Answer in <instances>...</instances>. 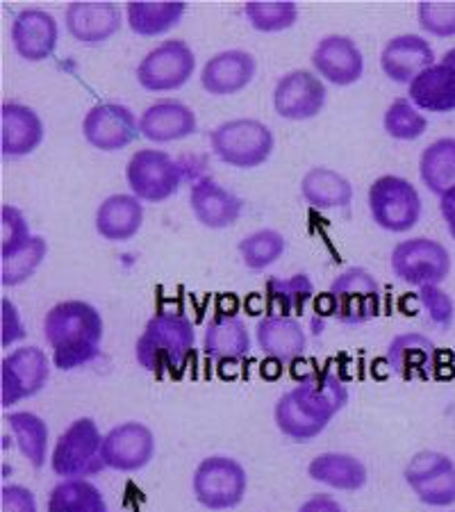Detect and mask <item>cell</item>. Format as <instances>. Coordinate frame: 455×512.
Segmentation results:
<instances>
[{"instance_id": "8d00e7d4", "label": "cell", "mask_w": 455, "mask_h": 512, "mask_svg": "<svg viewBox=\"0 0 455 512\" xmlns=\"http://www.w3.org/2000/svg\"><path fill=\"white\" fill-rule=\"evenodd\" d=\"M244 16L258 32H283L299 21V5L294 0H251Z\"/></svg>"}, {"instance_id": "ba28073f", "label": "cell", "mask_w": 455, "mask_h": 512, "mask_svg": "<svg viewBox=\"0 0 455 512\" xmlns=\"http://www.w3.org/2000/svg\"><path fill=\"white\" fill-rule=\"evenodd\" d=\"M328 315L344 326H360L380 312V285L369 269L349 267L335 276L326 292Z\"/></svg>"}, {"instance_id": "7dc6e473", "label": "cell", "mask_w": 455, "mask_h": 512, "mask_svg": "<svg viewBox=\"0 0 455 512\" xmlns=\"http://www.w3.org/2000/svg\"><path fill=\"white\" fill-rule=\"evenodd\" d=\"M440 214L446 221V228H449L451 237L455 239V187L449 189L444 196H440Z\"/></svg>"}, {"instance_id": "9a60e30c", "label": "cell", "mask_w": 455, "mask_h": 512, "mask_svg": "<svg viewBox=\"0 0 455 512\" xmlns=\"http://www.w3.org/2000/svg\"><path fill=\"white\" fill-rule=\"evenodd\" d=\"M155 435L142 421H123L112 426L103 440L105 467L121 474L142 472L155 458Z\"/></svg>"}, {"instance_id": "c3c4849f", "label": "cell", "mask_w": 455, "mask_h": 512, "mask_svg": "<svg viewBox=\"0 0 455 512\" xmlns=\"http://www.w3.org/2000/svg\"><path fill=\"white\" fill-rule=\"evenodd\" d=\"M440 62H444V64H451V66H455V46L453 48H449V51L444 53V57Z\"/></svg>"}, {"instance_id": "d6a6232c", "label": "cell", "mask_w": 455, "mask_h": 512, "mask_svg": "<svg viewBox=\"0 0 455 512\" xmlns=\"http://www.w3.org/2000/svg\"><path fill=\"white\" fill-rule=\"evenodd\" d=\"M419 176L435 196H444L455 187V137H440L424 148L419 158Z\"/></svg>"}, {"instance_id": "f35d334b", "label": "cell", "mask_w": 455, "mask_h": 512, "mask_svg": "<svg viewBox=\"0 0 455 512\" xmlns=\"http://www.w3.org/2000/svg\"><path fill=\"white\" fill-rule=\"evenodd\" d=\"M415 497L428 508H451L455 506V462L446 458L435 472L410 485Z\"/></svg>"}, {"instance_id": "603a6c76", "label": "cell", "mask_w": 455, "mask_h": 512, "mask_svg": "<svg viewBox=\"0 0 455 512\" xmlns=\"http://www.w3.org/2000/svg\"><path fill=\"white\" fill-rule=\"evenodd\" d=\"M196 128V112L176 98H160L148 105L139 117V130L153 144L180 142V139L192 137Z\"/></svg>"}, {"instance_id": "ffe728a7", "label": "cell", "mask_w": 455, "mask_h": 512, "mask_svg": "<svg viewBox=\"0 0 455 512\" xmlns=\"http://www.w3.org/2000/svg\"><path fill=\"white\" fill-rule=\"evenodd\" d=\"M258 62L242 48H228L212 55L201 69V85L210 96H235L251 85Z\"/></svg>"}, {"instance_id": "8fae6325", "label": "cell", "mask_w": 455, "mask_h": 512, "mask_svg": "<svg viewBox=\"0 0 455 512\" xmlns=\"http://www.w3.org/2000/svg\"><path fill=\"white\" fill-rule=\"evenodd\" d=\"M196 71V55L185 39H164L137 64V82L146 92L164 94L185 87Z\"/></svg>"}, {"instance_id": "44dd1931", "label": "cell", "mask_w": 455, "mask_h": 512, "mask_svg": "<svg viewBox=\"0 0 455 512\" xmlns=\"http://www.w3.org/2000/svg\"><path fill=\"white\" fill-rule=\"evenodd\" d=\"M46 137L44 121L30 105H0V153L5 158H26L35 153Z\"/></svg>"}, {"instance_id": "60d3db41", "label": "cell", "mask_w": 455, "mask_h": 512, "mask_svg": "<svg viewBox=\"0 0 455 512\" xmlns=\"http://www.w3.org/2000/svg\"><path fill=\"white\" fill-rule=\"evenodd\" d=\"M32 237L35 235L30 233L26 214L16 205L5 203L0 208V260L12 258V255L26 249Z\"/></svg>"}, {"instance_id": "6da1fadb", "label": "cell", "mask_w": 455, "mask_h": 512, "mask_svg": "<svg viewBox=\"0 0 455 512\" xmlns=\"http://www.w3.org/2000/svg\"><path fill=\"white\" fill-rule=\"evenodd\" d=\"M349 403V387L333 369L310 371L273 406V421L294 442H312Z\"/></svg>"}, {"instance_id": "3957f363", "label": "cell", "mask_w": 455, "mask_h": 512, "mask_svg": "<svg viewBox=\"0 0 455 512\" xmlns=\"http://www.w3.org/2000/svg\"><path fill=\"white\" fill-rule=\"evenodd\" d=\"M196 346L192 319L180 310H157L135 342V360L148 374L180 376Z\"/></svg>"}, {"instance_id": "ab89813d", "label": "cell", "mask_w": 455, "mask_h": 512, "mask_svg": "<svg viewBox=\"0 0 455 512\" xmlns=\"http://www.w3.org/2000/svg\"><path fill=\"white\" fill-rule=\"evenodd\" d=\"M48 255V244L41 235H35L30 239L26 249L19 251L12 258L0 260V283L3 287H19L37 274L41 262L46 260Z\"/></svg>"}, {"instance_id": "d6986e66", "label": "cell", "mask_w": 455, "mask_h": 512, "mask_svg": "<svg viewBox=\"0 0 455 512\" xmlns=\"http://www.w3.org/2000/svg\"><path fill=\"white\" fill-rule=\"evenodd\" d=\"M189 208L203 228L223 230L235 226L244 212V201L210 176H198L189 192Z\"/></svg>"}, {"instance_id": "d590c367", "label": "cell", "mask_w": 455, "mask_h": 512, "mask_svg": "<svg viewBox=\"0 0 455 512\" xmlns=\"http://www.w3.org/2000/svg\"><path fill=\"white\" fill-rule=\"evenodd\" d=\"M287 249V239L276 228H260L255 233L239 239L237 251L244 267L251 271H264L276 264Z\"/></svg>"}, {"instance_id": "277c9868", "label": "cell", "mask_w": 455, "mask_h": 512, "mask_svg": "<svg viewBox=\"0 0 455 512\" xmlns=\"http://www.w3.org/2000/svg\"><path fill=\"white\" fill-rule=\"evenodd\" d=\"M210 146L228 167L258 169L271 158L276 137L264 121L239 117L219 123L210 132Z\"/></svg>"}, {"instance_id": "d4e9b609", "label": "cell", "mask_w": 455, "mask_h": 512, "mask_svg": "<svg viewBox=\"0 0 455 512\" xmlns=\"http://www.w3.org/2000/svg\"><path fill=\"white\" fill-rule=\"evenodd\" d=\"M437 346L424 333H401L387 344L385 362L401 381L426 378L435 367Z\"/></svg>"}, {"instance_id": "ee69618b", "label": "cell", "mask_w": 455, "mask_h": 512, "mask_svg": "<svg viewBox=\"0 0 455 512\" xmlns=\"http://www.w3.org/2000/svg\"><path fill=\"white\" fill-rule=\"evenodd\" d=\"M26 335L28 330L23 326L19 308H16L14 301L3 296V299H0V346H3V349H10V346L21 342Z\"/></svg>"}, {"instance_id": "e575fe53", "label": "cell", "mask_w": 455, "mask_h": 512, "mask_svg": "<svg viewBox=\"0 0 455 512\" xmlns=\"http://www.w3.org/2000/svg\"><path fill=\"white\" fill-rule=\"evenodd\" d=\"M46 512H107V503L89 478H64L48 494Z\"/></svg>"}, {"instance_id": "4fadbf2b", "label": "cell", "mask_w": 455, "mask_h": 512, "mask_svg": "<svg viewBox=\"0 0 455 512\" xmlns=\"http://www.w3.org/2000/svg\"><path fill=\"white\" fill-rule=\"evenodd\" d=\"M328 89L317 73L294 69L280 76L273 87V110L287 121H308L326 107Z\"/></svg>"}, {"instance_id": "52a82bcc", "label": "cell", "mask_w": 455, "mask_h": 512, "mask_svg": "<svg viewBox=\"0 0 455 512\" xmlns=\"http://www.w3.org/2000/svg\"><path fill=\"white\" fill-rule=\"evenodd\" d=\"M367 203L374 224L387 233H408L419 224L424 212L417 187L394 173H385L371 183Z\"/></svg>"}, {"instance_id": "bcb514c9", "label": "cell", "mask_w": 455, "mask_h": 512, "mask_svg": "<svg viewBox=\"0 0 455 512\" xmlns=\"http://www.w3.org/2000/svg\"><path fill=\"white\" fill-rule=\"evenodd\" d=\"M296 512H346L342 503L330 494H312L310 499H305Z\"/></svg>"}, {"instance_id": "1f68e13d", "label": "cell", "mask_w": 455, "mask_h": 512, "mask_svg": "<svg viewBox=\"0 0 455 512\" xmlns=\"http://www.w3.org/2000/svg\"><path fill=\"white\" fill-rule=\"evenodd\" d=\"M267 315L299 319L314 299V285L308 274H294L289 278H269L264 285Z\"/></svg>"}, {"instance_id": "7bdbcfd3", "label": "cell", "mask_w": 455, "mask_h": 512, "mask_svg": "<svg viewBox=\"0 0 455 512\" xmlns=\"http://www.w3.org/2000/svg\"><path fill=\"white\" fill-rule=\"evenodd\" d=\"M419 303L428 315V321L437 328H451L455 317V305L449 294L444 292L442 285H428L419 289Z\"/></svg>"}, {"instance_id": "f6af8a7d", "label": "cell", "mask_w": 455, "mask_h": 512, "mask_svg": "<svg viewBox=\"0 0 455 512\" xmlns=\"http://www.w3.org/2000/svg\"><path fill=\"white\" fill-rule=\"evenodd\" d=\"M0 512H39L35 494L26 485H3L0 487Z\"/></svg>"}, {"instance_id": "83f0119b", "label": "cell", "mask_w": 455, "mask_h": 512, "mask_svg": "<svg viewBox=\"0 0 455 512\" xmlns=\"http://www.w3.org/2000/svg\"><path fill=\"white\" fill-rule=\"evenodd\" d=\"M308 476L330 490L358 492L369 481V469L353 453L326 451L314 456L308 465Z\"/></svg>"}, {"instance_id": "f1b7e54d", "label": "cell", "mask_w": 455, "mask_h": 512, "mask_svg": "<svg viewBox=\"0 0 455 512\" xmlns=\"http://www.w3.org/2000/svg\"><path fill=\"white\" fill-rule=\"evenodd\" d=\"M408 98L421 112H455V66L437 62L408 85Z\"/></svg>"}, {"instance_id": "9c48e42d", "label": "cell", "mask_w": 455, "mask_h": 512, "mask_svg": "<svg viewBox=\"0 0 455 512\" xmlns=\"http://www.w3.org/2000/svg\"><path fill=\"white\" fill-rule=\"evenodd\" d=\"M248 490L246 469L228 456H210L198 462L192 476V492L203 508L212 512L233 510L244 501Z\"/></svg>"}, {"instance_id": "7a4b0ae2", "label": "cell", "mask_w": 455, "mask_h": 512, "mask_svg": "<svg viewBox=\"0 0 455 512\" xmlns=\"http://www.w3.org/2000/svg\"><path fill=\"white\" fill-rule=\"evenodd\" d=\"M103 317L96 305L80 299L55 303L44 317V337L51 346L53 367L73 371L101 355Z\"/></svg>"}, {"instance_id": "2e32d148", "label": "cell", "mask_w": 455, "mask_h": 512, "mask_svg": "<svg viewBox=\"0 0 455 512\" xmlns=\"http://www.w3.org/2000/svg\"><path fill=\"white\" fill-rule=\"evenodd\" d=\"M310 60L317 76L330 85L349 87L364 76V55L355 39L346 35L321 37Z\"/></svg>"}, {"instance_id": "4dcf8cb0", "label": "cell", "mask_w": 455, "mask_h": 512, "mask_svg": "<svg viewBox=\"0 0 455 512\" xmlns=\"http://www.w3.org/2000/svg\"><path fill=\"white\" fill-rule=\"evenodd\" d=\"M185 12V0H130L126 21L135 35L157 37L176 28Z\"/></svg>"}, {"instance_id": "4316f807", "label": "cell", "mask_w": 455, "mask_h": 512, "mask_svg": "<svg viewBox=\"0 0 455 512\" xmlns=\"http://www.w3.org/2000/svg\"><path fill=\"white\" fill-rule=\"evenodd\" d=\"M203 351L214 362H239L251 353V335L242 317L233 312H219L203 333Z\"/></svg>"}, {"instance_id": "5bb4252c", "label": "cell", "mask_w": 455, "mask_h": 512, "mask_svg": "<svg viewBox=\"0 0 455 512\" xmlns=\"http://www.w3.org/2000/svg\"><path fill=\"white\" fill-rule=\"evenodd\" d=\"M142 135L139 119L123 103H98L82 119V137L103 153H117Z\"/></svg>"}, {"instance_id": "e0dca14e", "label": "cell", "mask_w": 455, "mask_h": 512, "mask_svg": "<svg viewBox=\"0 0 455 512\" xmlns=\"http://www.w3.org/2000/svg\"><path fill=\"white\" fill-rule=\"evenodd\" d=\"M10 37L21 60L44 62L55 53L57 41H60V23L41 7H26L14 14Z\"/></svg>"}, {"instance_id": "b9f144b4", "label": "cell", "mask_w": 455, "mask_h": 512, "mask_svg": "<svg viewBox=\"0 0 455 512\" xmlns=\"http://www.w3.org/2000/svg\"><path fill=\"white\" fill-rule=\"evenodd\" d=\"M417 19L424 32L440 39L455 37V0H424L417 5Z\"/></svg>"}, {"instance_id": "f546056e", "label": "cell", "mask_w": 455, "mask_h": 512, "mask_svg": "<svg viewBox=\"0 0 455 512\" xmlns=\"http://www.w3.org/2000/svg\"><path fill=\"white\" fill-rule=\"evenodd\" d=\"M301 196L317 210H344L353 201V185L335 169L312 167L301 178Z\"/></svg>"}, {"instance_id": "7402d4cb", "label": "cell", "mask_w": 455, "mask_h": 512, "mask_svg": "<svg viewBox=\"0 0 455 512\" xmlns=\"http://www.w3.org/2000/svg\"><path fill=\"white\" fill-rule=\"evenodd\" d=\"M433 64H437V60L430 41L421 35H412V32L392 37L380 51V69L399 85H410L419 73H424Z\"/></svg>"}, {"instance_id": "7c38bea8", "label": "cell", "mask_w": 455, "mask_h": 512, "mask_svg": "<svg viewBox=\"0 0 455 512\" xmlns=\"http://www.w3.org/2000/svg\"><path fill=\"white\" fill-rule=\"evenodd\" d=\"M53 360L39 346H21L0 362V406L5 410L32 399L51 378Z\"/></svg>"}, {"instance_id": "484cf974", "label": "cell", "mask_w": 455, "mask_h": 512, "mask_svg": "<svg viewBox=\"0 0 455 512\" xmlns=\"http://www.w3.org/2000/svg\"><path fill=\"white\" fill-rule=\"evenodd\" d=\"M96 233L105 242H130L144 226V203L135 194H112L98 205Z\"/></svg>"}, {"instance_id": "ac0fdd59", "label": "cell", "mask_w": 455, "mask_h": 512, "mask_svg": "<svg viewBox=\"0 0 455 512\" xmlns=\"http://www.w3.org/2000/svg\"><path fill=\"white\" fill-rule=\"evenodd\" d=\"M64 26L78 44L98 46L121 30L123 14L107 0H73L64 12Z\"/></svg>"}, {"instance_id": "8992f818", "label": "cell", "mask_w": 455, "mask_h": 512, "mask_svg": "<svg viewBox=\"0 0 455 512\" xmlns=\"http://www.w3.org/2000/svg\"><path fill=\"white\" fill-rule=\"evenodd\" d=\"M101 428L91 417H80L64 428L57 437L51 453V469L55 476L64 478H91L105 467Z\"/></svg>"}, {"instance_id": "30bf717a", "label": "cell", "mask_w": 455, "mask_h": 512, "mask_svg": "<svg viewBox=\"0 0 455 512\" xmlns=\"http://www.w3.org/2000/svg\"><path fill=\"white\" fill-rule=\"evenodd\" d=\"M390 267L392 274L410 287L442 285L451 274V253L437 239H403L392 249Z\"/></svg>"}, {"instance_id": "74e56055", "label": "cell", "mask_w": 455, "mask_h": 512, "mask_svg": "<svg viewBox=\"0 0 455 512\" xmlns=\"http://www.w3.org/2000/svg\"><path fill=\"white\" fill-rule=\"evenodd\" d=\"M383 126L392 139H399V142H415V139L424 137V132L428 130V119L408 96H401L394 98L390 107L385 110Z\"/></svg>"}, {"instance_id": "836d02e7", "label": "cell", "mask_w": 455, "mask_h": 512, "mask_svg": "<svg viewBox=\"0 0 455 512\" xmlns=\"http://www.w3.org/2000/svg\"><path fill=\"white\" fill-rule=\"evenodd\" d=\"M7 424L14 437L16 449L26 458L32 469H44L48 458V426L37 412L16 410L7 415Z\"/></svg>"}, {"instance_id": "cb8c5ba5", "label": "cell", "mask_w": 455, "mask_h": 512, "mask_svg": "<svg viewBox=\"0 0 455 512\" xmlns=\"http://www.w3.org/2000/svg\"><path fill=\"white\" fill-rule=\"evenodd\" d=\"M255 342L267 358L289 365L308 349V335L299 319L264 315L255 326Z\"/></svg>"}, {"instance_id": "5b68a950", "label": "cell", "mask_w": 455, "mask_h": 512, "mask_svg": "<svg viewBox=\"0 0 455 512\" xmlns=\"http://www.w3.org/2000/svg\"><path fill=\"white\" fill-rule=\"evenodd\" d=\"M187 178H192V171L160 148H139L126 164L130 194L142 203L169 201Z\"/></svg>"}]
</instances>
